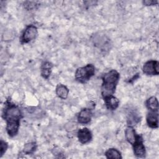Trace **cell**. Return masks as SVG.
<instances>
[{"label": "cell", "mask_w": 159, "mask_h": 159, "mask_svg": "<svg viewBox=\"0 0 159 159\" xmlns=\"http://www.w3.org/2000/svg\"><path fill=\"white\" fill-rule=\"evenodd\" d=\"M69 93L68 89L63 84H58L56 88V94L61 99H65L67 98Z\"/></svg>", "instance_id": "cell-13"}, {"label": "cell", "mask_w": 159, "mask_h": 159, "mask_svg": "<svg viewBox=\"0 0 159 159\" xmlns=\"http://www.w3.org/2000/svg\"><path fill=\"white\" fill-rule=\"evenodd\" d=\"M36 149V143L35 142H29L26 143L24 147V152L26 154L32 153Z\"/></svg>", "instance_id": "cell-16"}, {"label": "cell", "mask_w": 159, "mask_h": 159, "mask_svg": "<svg viewBox=\"0 0 159 159\" xmlns=\"http://www.w3.org/2000/svg\"><path fill=\"white\" fill-rule=\"evenodd\" d=\"M147 107L152 112H157L158 109V102L155 96L150 97L146 102Z\"/></svg>", "instance_id": "cell-14"}, {"label": "cell", "mask_w": 159, "mask_h": 159, "mask_svg": "<svg viewBox=\"0 0 159 159\" xmlns=\"http://www.w3.org/2000/svg\"><path fill=\"white\" fill-rule=\"evenodd\" d=\"M37 35V29L33 25H30L26 27L24 30L22 37L21 42L23 43H28L34 39H35Z\"/></svg>", "instance_id": "cell-4"}, {"label": "cell", "mask_w": 159, "mask_h": 159, "mask_svg": "<svg viewBox=\"0 0 159 159\" xmlns=\"http://www.w3.org/2000/svg\"><path fill=\"white\" fill-rule=\"evenodd\" d=\"M92 112L89 109H83L78 115V121L82 124H86L91 121Z\"/></svg>", "instance_id": "cell-7"}, {"label": "cell", "mask_w": 159, "mask_h": 159, "mask_svg": "<svg viewBox=\"0 0 159 159\" xmlns=\"http://www.w3.org/2000/svg\"><path fill=\"white\" fill-rule=\"evenodd\" d=\"M95 73V68L93 65L88 64L84 67L79 68L75 73V79L81 83H86Z\"/></svg>", "instance_id": "cell-3"}, {"label": "cell", "mask_w": 159, "mask_h": 159, "mask_svg": "<svg viewBox=\"0 0 159 159\" xmlns=\"http://www.w3.org/2000/svg\"><path fill=\"white\" fill-rule=\"evenodd\" d=\"M7 143L6 142H5L3 140H1L0 142V154H1V157H2L3 155V154L6 152L7 148Z\"/></svg>", "instance_id": "cell-17"}, {"label": "cell", "mask_w": 159, "mask_h": 159, "mask_svg": "<svg viewBox=\"0 0 159 159\" xmlns=\"http://www.w3.org/2000/svg\"><path fill=\"white\" fill-rule=\"evenodd\" d=\"M52 64L48 61L43 62L41 66V75L44 78H48L50 75L52 68Z\"/></svg>", "instance_id": "cell-12"}, {"label": "cell", "mask_w": 159, "mask_h": 159, "mask_svg": "<svg viewBox=\"0 0 159 159\" xmlns=\"http://www.w3.org/2000/svg\"><path fill=\"white\" fill-rule=\"evenodd\" d=\"M2 117L6 121V131L8 135L10 137L16 135L22 117L21 111L19 107L8 102L5 105Z\"/></svg>", "instance_id": "cell-1"}, {"label": "cell", "mask_w": 159, "mask_h": 159, "mask_svg": "<svg viewBox=\"0 0 159 159\" xmlns=\"http://www.w3.org/2000/svg\"><path fill=\"white\" fill-rule=\"evenodd\" d=\"M119 79V74L115 70H112L104 75L101 88V93L104 99L114 94Z\"/></svg>", "instance_id": "cell-2"}, {"label": "cell", "mask_w": 159, "mask_h": 159, "mask_svg": "<svg viewBox=\"0 0 159 159\" xmlns=\"http://www.w3.org/2000/svg\"><path fill=\"white\" fill-rule=\"evenodd\" d=\"M107 158H121L122 156L119 150L116 148H109L105 153Z\"/></svg>", "instance_id": "cell-15"}, {"label": "cell", "mask_w": 159, "mask_h": 159, "mask_svg": "<svg viewBox=\"0 0 159 159\" xmlns=\"http://www.w3.org/2000/svg\"><path fill=\"white\" fill-rule=\"evenodd\" d=\"M104 100L105 101L106 107L110 110H115L118 107L119 104V101L117 98L112 95L104 98Z\"/></svg>", "instance_id": "cell-11"}, {"label": "cell", "mask_w": 159, "mask_h": 159, "mask_svg": "<svg viewBox=\"0 0 159 159\" xmlns=\"http://www.w3.org/2000/svg\"><path fill=\"white\" fill-rule=\"evenodd\" d=\"M143 4H145L146 6H152V5H155L158 4V1H144Z\"/></svg>", "instance_id": "cell-18"}, {"label": "cell", "mask_w": 159, "mask_h": 159, "mask_svg": "<svg viewBox=\"0 0 159 159\" xmlns=\"http://www.w3.org/2000/svg\"><path fill=\"white\" fill-rule=\"evenodd\" d=\"M147 123L151 128H157L158 124V117L157 112H152L148 113L147 116Z\"/></svg>", "instance_id": "cell-10"}, {"label": "cell", "mask_w": 159, "mask_h": 159, "mask_svg": "<svg viewBox=\"0 0 159 159\" xmlns=\"http://www.w3.org/2000/svg\"><path fill=\"white\" fill-rule=\"evenodd\" d=\"M78 138L79 141L85 144L89 142L92 139V134L91 131L88 128H83L78 130Z\"/></svg>", "instance_id": "cell-8"}, {"label": "cell", "mask_w": 159, "mask_h": 159, "mask_svg": "<svg viewBox=\"0 0 159 159\" xmlns=\"http://www.w3.org/2000/svg\"><path fill=\"white\" fill-rule=\"evenodd\" d=\"M133 145L134 153L137 157H143L145 155V148L143 144V140L141 137Z\"/></svg>", "instance_id": "cell-9"}, {"label": "cell", "mask_w": 159, "mask_h": 159, "mask_svg": "<svg viewBox=\"0 0 159 159\" xmlns=\"http://www.w3.org/2000/svg\"><path fill=\"white\" fill-rule=\"evenodd\" d=\"M158 62L156 60L147 61L143 66V71L147 75H157L159 73Z\"/></svg>", "instance_id": "cell-5"}, {"label": "cell", "mask_w": 159, "mask_h": 159, "mask_svg": "<svg viewBox=\"0 0 159 159\" xmlns=\"http://www.w3.org/2000/svg\"><path fill=\"white\" fill-rule=\"evenodd\" d=\"M125 133V138L127 142L132 145H134L141 138V136L137 135L135 130L130 125H129L126 128Z\"/></svg>", "instance_id": "cell-6"}]
</instances>
